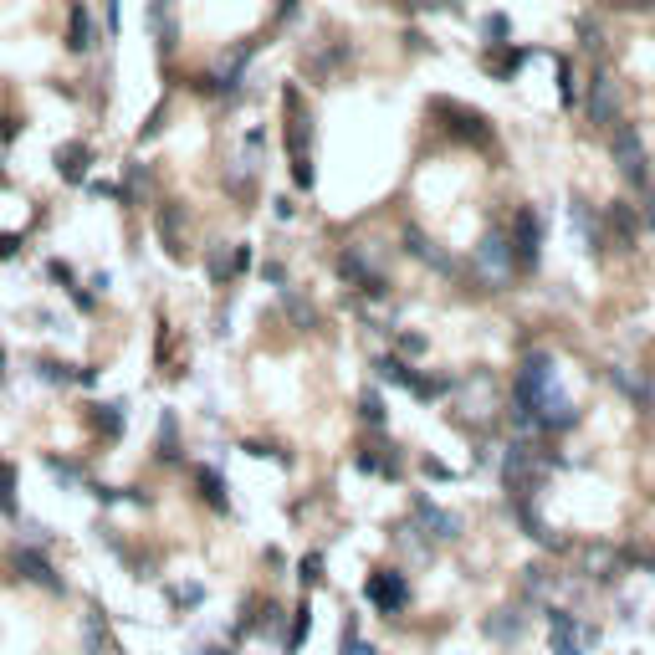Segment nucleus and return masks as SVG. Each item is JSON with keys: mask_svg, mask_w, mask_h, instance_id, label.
<instances>
[{"mask_svg": "<svg viewBox=\"0 0 655 655\" xmlns=\"http://www.w3.org/2000/svg\"><path fill=\"white\" fill-rule=\"evenodd\" d=\"M517 425H533V430H569L574 425V405L558 389L553 354H543V348L528 354L517 369Z\"/></svg>", "mask_w": 655, "mask_h": 655, "instance_id": "obj_1", "label": "nucleus"}, {"mask_svg": "<svg viewBox=\"0 0 655 655\" xmlns=\"http://www.w3.org/2000/svg\"><path fill=\"white\" fill-rule=\"evenodd\" d=\"M282 139H287V164H292V185L313 190V108L302 98V87H282Z\"/></svg>", "mask_w": 655, "mask_h": 655, "instance_id": "obj_2", "label": "nucleus"}, {"mask_svg": "<svg viewBox=\"0 0 655 655\" xmlns=\"http://www.w3.org/2000/svg\"><path fill=\"white\" fill-rule=\"evenodd\" d=\"M543 476H548V456L528 441H512L502 451V487L517 507H528L538 492H543Z\"/></svg>", "mask_w": 655, "mask_h": 655, "instance_id": "obj_3", "label": "nucleus"}, {"mask_svg": "<svg viewBox=\"0 0 655 655\" xmlns=\"http://www.w3.org/2000/svg\"><path fill=\"white\" fill-rule=\"evenodd\" d=\"M609 159H615L625 185H635V190L650 185V154H645V139L635 134V123H615V134H609Z\"/></svg>", "mask_w": 655, "mask_h": 655, "instance_id": "obj_4", "label": "nucleus"}, {"mask_svg": "<svg viewBox=\"0 0 655 655\" xmlns=\"http://www.w3.org/2000/svg\"><path fill=\"white\" fill-rule=\"evenodd\" d=\"M430 113H435V118H446V134H451L456 144H471V149H487V144H492V123L476 113V108L451 103V98H435Z\"/></svg>", "mask_w": 655, "mask_h": 655, "instance_id": "obj_5", "label": "nucleus"}, {"mask_svg": "<svg viewBox=\"0 0 655 655\" xmlns=\"http://www.w3.org/2000/svg\"><path fill=\"white\" fill-rule=\"evenodd\" d=\"M512 256H517V272H538V261H543V215L533 205H522L512 215Z\"/></svg>", "mask_w": 655, "mask_h": 655, "instance_id": "obj_6", "label": "nucleus"}, {"mask_svg": "<svg viewBox=\"0 0 655 655\" xmlns=\"http://www.w3.org/2000/svg\"><path fill=\"white\" fill-rule=\"evenodd\" d=\"M476 272H482L487 282H497V287L517 277V256H512V236L507 231L492 226L482 241H476Z\"/></svg>", "mask_w": 655, "mask_h": 655, "instance_id": "obj_7", "label": "nucleus"}, {"mask_svg": "<svg viewBox=\"0 0 655 655\" xmlns=\"http://www.w3.org/2000/svg\"><path fill=\"white\" fill-rule=\"evenodd\" d=\"M364 599L379 609V615H400L405 599H410V584H405V574H395V569H379V574L364 579Z\"/></svg>", "mask_w": 655, "mask_h": 655, "instance_id": "obj_8", "label": "nucleus"}, {"mask_svg": "<svg viewBox=\"0 0 655 655\" xmlns=\"http://www.w3.org/2000/svg\"><path fill=\"white\" fill-rule=\"evenodd\" d=\"M410 507H415V522H420V533H425V538L451 543V538L461 533V517H456V512H441V507H435L425 492H415V502H410Z\"/></svg>", "mask_w": 655, "mask_h": 655, "instance_id": "obj_9", "label": "nucleus"}, {"mask_svg": "<svg viewBox=\"0 0 655 655\" xmlns=\"http://www.w3.org/2000/svg\"><path fill=\"white\" fill-rule=\"evenodd\" d=\"M11 569H16L26 584H36V589L62 594V574L47 563V553H36V548H16V553H11Z\"/></svg>", "mask_w": 655, "mask_h": 655, "instance_id": "obj_10", "label": "nucleus"}, {"mask_svg": "<svg viewBox=\"0 0 655 655\" xmlns=\"http://www.w3.org/2000/svg\"><path fill=\"white\" fill-rule=\"evenodd\" d=\"M374 369L389 379V384H400V389H410V395H420V400H435L441 395V379H425L420 369H410V364H400V359H374Z\"/></svg>", "mask_w": 655, "mask_h": 655, "instance_id": "obj_11", "label": "nucleus"}, {"mask_svg": "<svg viewBox=\"0 0 655 655\" xmlns=\"http://www.w3.org/2000/svg\"><path fill=\"white\" fill-rule=\"evenodd\" d=\"M338 277L348 282V287H359V292H384L389 282H384V272L379 267H369V261L359 256V251H343L338 256Z\"/></svg>", "mask_w": 655, "mask_h": 655, "instance_id": "obj_12", "label": "nucleus"}, {"mask_svg": "<svg viewBox=\"0 0 655 655\" xmlns=\"http://www.w3.org/2000/svg\"><path fill=\"white\" fill-rule=\"evenodd\" d=\"M149 31H154V41H159V52H164V57L180 47V21H174V0H154V6H149Z\"/></svg>", "mask_w": 655, "mask_h": 655, "instance_id": "obj_13", "label": "nucleus"}, {"mask_svg": "<svg viewBox=\"0 0 655 655\" xmlns=\"http://www.w3.org/2000/svg\"><path fill=\"white\" fill-rule=\"evenodd\" d=\"M604 226H609V236L620 241V251H630V246L640 241V215H635L625 200H615V205L604 210Z\"/></svg>", "mask_w": 655, "mask_h": 655, "instance_id": "obj_14", "label": "nucleus"}, {"mask_svg": "<svg viewBox=\"0 0 655 655\" xmlns=\"http://www.w3.org/2000/svg\"><path fill=\"white\" fill-rule=\"evenodd\" d=\"M405 251H410V256H420L425 267H435V272H456V261H451L441 246H435L420 226H405Z\"/></svg>", "mask_w": 655, "mask_h": 655, "instance_id": "obj_15", "label": "nucleus"}, {"mask_svg": "<svg viewBox=\"0 0 655 655\" xmlns=\"http://www.w3.org/2000/svg\"><path fill=\"white\" fill-rule=\"evenodd\" d=\"M159 241L169 256H185V205H159Z\"/></svg>", "mask_w": 655, "mask_h": 655, "instance_id": "obj_16", "label": "nucleus"}, {"mask_svg": "<svg viewBox=\"0 0 655 655\" xmlns=\"http://www.w3.org/2000/svg\"><path fill=\"white\" fill-rule=\"evenodd\" d=\"M589 123H599V128L615 123V77L609 72H599L589 87Z\"/></svg>", "mask_w": 655, "mask_h": 655, "instance_id": "obj_17", "label": "nucleus"}, {"mask_svg": "<svg viewBox=\"0 0 655 655\" xmlns=\"http://www.w3.org/2000/svg\"><path fill=\"white\" fill-rule=\"evenodd\" d=\"M52 159H57V174H62L67 185H82L87 180V164H93V149H87V144H62Z\"/></svg>", "mask_w": 655, "mask_h": 655, "instance_id": "obj_18", "label": "nucleus"}, {"mask_svg": "<svg viewBox=\"0 0 655 655\" xmlns=\"http://www.w3.org/2000/svg\"><path fill=\"white\" fill-rule=\"evenodd\" d=\"M548 630H553V655H579V620L563 615V609H548Z\"/></svg>", "mask_w": 655, "mask_h": 655, "instance_id": "obj_19", "label": "nucleus"}, {"mask_svg": "<svg viewBox=\"0 0 655 655\" xmlns=\"http://www.w3.org/2000/svg\"><path fill=\"white\" fill-rule=\"evenodd\" d=\"M569 226H574V231L584 236V246H589L594 256L604 251V226H599V215H594V210H589L584 200H574V205H569Z\"/></svg>", "mask_w": 655, "mask_h": 655, "instance_id": "obj_20", "label": "nucleus"}, {"mask_svg": "<svg viewBox=\"0 0 655 655\" xmlns=\"http://www.w3.org/2000/svg\"><path fill=\"white\" fill-rule=\"evenodd\" d=\"M93 47V16H87L82 0H72L67 6V52H87Z\"/></svg>", "mask_w": 655, "mask_h": 655, "instance_id": "obj_21", "label": "nucleus"}, {"mask_svg": "<svg viewBox=\"0 0 655 655\" xmlns=\"http://www.w3.org/2000/svg\"><path fill=\"white\" fill-rule=\"evenodd\" d=\"M359 471H374V476H400V456H395V446H384V441L364 446V451H359Z\"/></svg>", "mask_w": 655, "mask_h": 655, "instance_id": "obj_22", "label": "nucleus"}, {"mask_svg": "<svg viewBox=\"0 0 655 655\" xmlns=\"http://www.w3.org/2000/svg\"><path fill=\"white\" fill-rule=\"evenodd\" d=\"M195 487H200V497H205L215 512H231V497H226V476L215 471V466H200V471H195Z\"/></svg>", "mask_w": 655, "mask_h": 655, "instance_id": "obj_23", "label": "nucleus"}, {"mask_svg": "<svg viewBox=\"0 0 655 655\" xmlns=\"http://www.w3.org/2000/svg\"><path fill=\"white\" fill-rule=\"evenodd\" d=\"M87 420H93V430L108 435V441L123 435V405H87Z\"/></svg>", "mask_w": 655, "mask_h": 655, "instance_id": "obj_24", "label": "nucleus"}, {"mask_svg": "<svg viewBox=\"0 0 655 655\" xmlns=\"http://www.w3.org/2000/svg\"><path fill=\"white\" fill-rule=\"evenodd\" d=\"M159 456H164V461H180V425H174L169 410H164V420H159Z\"/></svg>", "mask_w": 655, "mask_h": 655, "instance_id": "obj_25", "label": "nucleus"}, {"mask_svg": "<svg viewBox=\"0 0 655 655\" xmlns=\"http://www.w3.org/2000/svg\"><path fill=\"white\" fill-rule=\"evenodd\" d=\"M82 640H87V655H103V640H108V630H103V609H87Z\"/></svg>", "mask_w": 655, "mask_h": 655, "instance_id": "obj_26", "label": "nucleus"}, {"mask_svg": "<svg viewBox=\"0 0 655 655\" xmlns=\"http://www.w3.org/2000/svg\"><path fill=\"white\" fill-rule=\"evenodd\" d=\"M0 512L16 517V466L0 461Z\"/></svg>", "mask_w": 655, "mask_h": 655, "instance_id": "obj_27", "label": "nucleus"}, {"mask_svg": "<svg viewBox=\"0 0 655 655\" xmlns=\"http://www.w3.org/2000/svg\"><path fill=\"white\" fill-rule=\"evenodd\" d=\"M609 379H615V384L625 389V395H630L635 405H650V389H645V384H640V379H635L630 369H620V364H615V369H609Z\"/></svg>", "mask_w": 655, "mask_h": 655, "instance_id": "obj_28", "label": "nucleus"}, {"mask_svg": "<svg viewBox=\"0 0 655 655\" xmlns=\"http://www.w3.org/2000/svg\"><path fill=\"white\" fill-rule=\"evenodd\" d=\"M236 272H241V267H236V256H226V246H215V251H210V277L226 287V282H231Z\"/></svg>", "mask_w": 655, "mask_h": 655, "instance_id": "obj_29", "label": "nucleus"}, {"mask_svg": "<svg viewBox=\"0 0 655 655\" xmlns=\"http://www.w3.org/2000/svg\"><path fill=\"white\" fill-rule=\"evenodd\" d=\"M308 630H313V615H308V604H297V615H292V640H287V655H297V650H302Z\"/></svg>", "mask_w": 655, "mask_h": 655, "instance_id": "obj_30", "label": "nucleus"}, {"mask_svg": "<svg viewBox=\"0 0 655 655\" xmlns=\"http://www.w3.org/2000/svg\"><path fill=\"white\" fill-rule=\"evenodd\" d=\"M36 374L47 379V384H72V379H77L72 364H57V359H36Z\"/></svg>", "mask_w": 655, "mask_h": 655, "instance_id": "obj_31", "label": "nucleus"}, {"mask_svg": "<svg viewBox=\"0 0 655 655\" xmlns=\"http://www.w3.org/2000/svg\"><path fill=\"white\" fill-rule=\"evenodd\" d=\"M359 415L374 425V430H384V400L374 395V389H364V400H359Z\"/></svg>", "mask_w": 655, "mask_h": 655, "instance_id": "obj_32", "label": "nucleus"}, {"mask_svg": "<svg viewBox=\"0 0 655 655\" xmlns=\"http://www.w3.org/2000/svg\"><path fill=\"white\" fill-rule=\"evenodd\" d=\"M47 471L57 476V482H62V487H77V482H82V471H77L72 461H62V456H47Z\"/></svg>", "mask_w": 655, "mask_h": 655, "instance_id": "obj_33", "label": "nucleus"}, {"mask_svg": "<svg viewBox=\"0 0 655 655\" xmlns=\"http://www.w3.org/2000/svg\"><path fill=\"white\" fill-rule=\"evenodd\" d=\"M487 635H497V640H512V635H517V615H512V609H502L497 620H487Z\"/></svg>", "mask_w": 655, "mask_h": 655, "instance_id": "obj_34", "label": "nucleus"}, {"mask_svg": "<svg viewBox=\"0 0 655 655\" xmlns=\"http://www.w3.org/2000/svg\"><path fill=\"white\" fill-rule=\"evenodd\" d=\"M318 569H323V558H318V553L302 558V584H318Z\"/></svg>", "mask_w": 655, "mask_h": 655, "instance_id": "obj_35", "label": "nucleus"}, {"mask_svg": "<svg viewBox=\"0 0 655 655\" xmlns=\"http://www.w3.org/2000/svg\"><path fill=\"white\" fill-rule=\"evenodd\" d=\"M640 226L655 231V190H645V210H640Z\"/></svg>", "mask_w": 655, "mask_h": 655, "instance_id": "obj_36", "label": "nucleus"}, {"mask_svg": "<svg viewBox=\"0 0 655 655\" xmlns=\"http://www.w3.org/2000/svg\"><path fill=\"white\" fill-rule=\"evenodd\" d=\"M16 251H21V236H0V261L16 256Z\"/></svg>", "mask_w": 655, "mask_h": 655, "instance_id": "obj_37", "label": "nucleus"}, {"mask_svg": "<svg viewBox=\"0 0 655 655\" xmlns=\"http://www.w3.org/2000/svg\"><path fill=\"white\" fill-rule=\"evenodd\" d=\"M292 11H297V0H282V6H277V16H282V21H287Z\"/></svg>", "mask_w": 655, "mask_h": 655, "instance_id": "obj_38", "label": "nucleus"}, {"mask_svg": "<svg viewBox=\"0 0 655 655\" xmlns=\"http://www.w3.org/2000/svg\"><path fill=\"white\" fill-rule=\"evenodd\" d=\"M200 655H231L226 645H210V650H200Z\"/></svg>", "mask_w": 655, "mask_h": 655, "instance_id": "obj_39", "label": "nucleus"}, {"mask_svg": "<svg viewBox=\"0 0 655 655\" xmlns=\"http://www.w3.org/2000/svg\"><path fill=\"white\" fill-rule=\"evenodd\" d=\"M0 379H6V354H0Z\"/></svg>", "mask_w": 655, "mask_h": 655, "instance_id": "obj_40", "label": "nucleus"}]
</instances>
